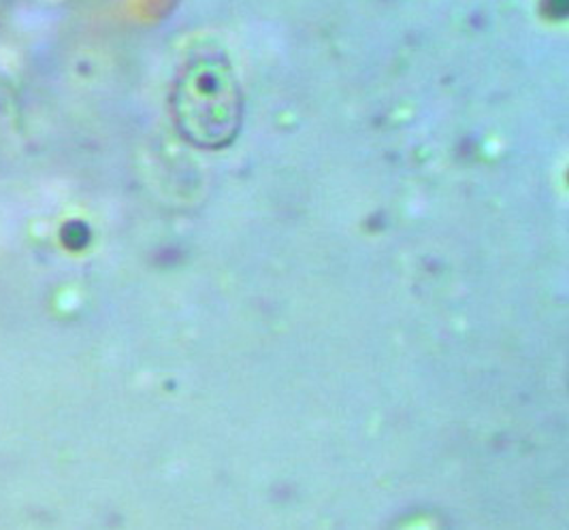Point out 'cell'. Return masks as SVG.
Listing matches in <instances>:
<instances>
[{
	"label": "cell",
	"mask_w": 569,
	"mask_h": 530,
	"mask_svg": "<svg viewBox=\"0 0 569 530\" xmlns=\"http://www.w3.org/2000/svg\"><path fill=\"white\" fill-rule=\"evenodd\" d=\"M237 107L231 73L213 62L197 67L181 86V122L190 124L188 137L192 141L216 146L218 141L231 139V127L239 118Z\"/></svg>",
	"instance_id": "obj_1"
}]
</instances>
